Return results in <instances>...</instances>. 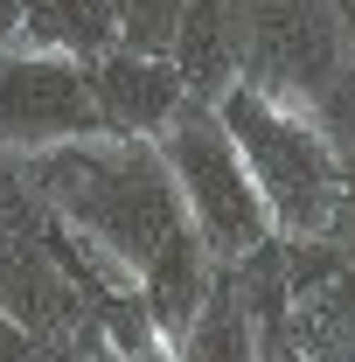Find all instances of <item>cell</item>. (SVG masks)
Segmentation results:
<instances>
[{
    "mask_svg": "<svg viewBox=\"0 0 355 362\" xmlns=\"http://www.w3.org/2000/svg\"><path fill=\"white\" fill-rule=\"evenodd\" d=\"M21 175L56 223H70L84 244H98L133 286L161 251L195 237L153 139L91 133V139H70V146H49V153H28Z\"/></svg>",
    "mask_w": 355,
    "mask_h": 362,
    "instance_id": "cell-1",
    "label": "cell"
},
{
    "mask_svg": "<svg viewBox=\"0 0 355 362\" xmlns=\"http://www.w3.org/2000/svg\"><path fill=\"white\" fill-rule=\"evenodd\" d=\"M244 84L307 112L342 153H355V28L334 0H258Z\"/></svg>",
    "mask_w": 355,
    "mask_h": 362,
    "instance_id": "cell-2",
    "label": "cell"
},
{
    "mask_svg": "<svg viewBox=\"0 0 355 362\" xmlns=\"http://www.w3.org/2000/svg\"><path fill=\"white\" fill-rule=\"evenodd\" d=\"M209 105H216V119L230 126L244 168L258 181V202H265L272 230L279 237H320L334 223V202H342V181H349L342 146L320 133L307 112L251 90L244 77L230 90H216Z\"/></svg>",
    "mask_w": 355,
    "mask_h": 362,
    "instance_id": "cell-3",
    "label": "cell"
},
{
    "mask_svg": "<svg viewBox=\"0 0 355 362\" xmlns=\"http://www.w3.org/2000/svg\"><path fill=\"white\" fill-rule=\"evenodd\" d=\"M153 146H161V160L175 175V195L188 209V223H195V237L209 244V258H244L258 237H272L258 181H251V168H244V153H237V139H230V126L216 119L209 98L188 90L181 112L153 133Z\"/></svg>",
    "mask_w": 355,
    "mask_h": 362,
    "instance_id": "cell-4",
    "label": "cell"
},
{
    "mask_svg": "<svg viewBox=\"0 0 355 362\" xmlns=\"http://www.w3.org/2000/svg\"><path fill=\"white\" fill-rule=\"evenodd\" d=\"M91 133H98V105H91L77 56L28 42L0 49V153L7 160H28V153H49Z\"/></svg>",
    "mask_w": 355,
    "mask_h": 362,
    "instance_id": "cell-5",
    "label": "cell"
},
{
    "mask_svg": "<svg viewBox=\"0 0 355 362\" xmlns=\"http://www.w3.org/2000/svg\"><path fill=\"white\" fill-rule=\"evenodd\" d=\"M286 327L293 356H355V258L320 237H286Z\"/></svg>",
    "mask_w": 355,
    "mask_h": 362,
    "instance_id": "cell-6",
    "label": "cell"
},
{
    "mask_svg": "<svg viewBox=\"0 0 355 362\" xmlns=\"http://www.w3.org/2000/svg\"><path fill=\"white\" fill-rule=\"evenodd\" d=\"M84 84H91V105H98V133H119V139H153L188 98L175 56L133 49V42L98 49L84 63Z\"/></svg>",
    "mask_w": 355,
    "mask_h": 362,
    "instance_id": "cell-7",
    "label": "cell"
},
{
    "mask_svg": "<svg viewBox=\"0 0 355 362\" xmlns=\"http://www.w3.org/2000/svg\"><path fill=\"white\" fill-rule=\"evenodd\" d=\"M251 14H258V0H181L168 56H175L181 84L195 90V98H216V90H230L244 77Z\"/></svg>",
    "mask_w": 355,
    "mask_h": 362,
    "instance_id": "cell-8",
    "label": "cell"
},
{
    "mask_svg": "<svg viewBox=\"0 0 355 362\" xmlns=\"http://www.w3.org/2000/svg\"><path fill=\"white\" fill-rule=\"evenodd\" d=\"M14 42L91 63L98 49L119 42V14H112V0H21V35Z\"/></svg>",
    "mask_w": 355,
    "mask_h": 362,
    "instance_id": "cell-9",
    "label": "cell"
},
{
    "mask_svg": "<svg viewBox=\"0 0 355 362\" xmlns=\"http://www.w3.org/2000/svg\"><path fill=\"white\" fill-rule=\"evenodd\" d=\"M175 356H202V362H251V320H244V300H237V265L216 258L209 265V286L195 300V314L181 327Z\"/></svg>",
    "mask_w": 355,
    "mask_h": 362,
    "instance_id": "cell-10",
    "label": "cell"
},
{
    "mask_svg": "<svg viewBox=\"0 0 355 362\" xmlns=\"http://www.w3.org/2000/svg\"><path fill=\"white\" fill-rule=\"evenodd\" d=\"M112 14H119V42H133V49H168V42H175L181 0H112Z\"/></svg>",
    "mask_w": 355,
    "mask_h": 362,
    "instance_id": "cell-11",
    "label": "cell"
},
{
    "mask_svg": "<svg viewBox=\"0 0 355 362\" xmlns=\"http://www.w3.org/2000/svg\"><path fill=\"white\" fill-rule=\"evenodd\" d=\"M28 356H42V341H35L21 320H7V314H0V362H28Z\"/></svg>",
    "mask_w": 355,
    "mask_h": 362,
    "instance_id": "cell-12",
    "label": "cell"
},
{
    "mask_svg": "<svg viewBox=\"0 0 355 362\" xmlns=\"http://www.w3.org/2000/svg\"><path fill=\"white\" fill-rule=\"evenodd\" d=\"M327 237H334V244L355 258V181H342V202H334V223H327Z\"/></svg>",
    "mask_w": 355,
    "mask_h": 362,
    "instance_id": "cell-13",
    "label": "cell"
},
{
    "mask_svg": "<svg viewBox=\"0 0 355 362\" xmlns=\"http://www.w3.org/2000/svg\"><path fill=\"white\" fill-rule=\"evenodd\" d=\"M21 35V0H0V49Z\"/></svg>",
    "mask_w": 355,
    "mask_h": 362,
    "instance_id": "cell-14",
    "label": "cell"
}]
</instances>
